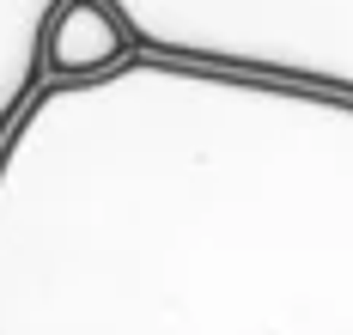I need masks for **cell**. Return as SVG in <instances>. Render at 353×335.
<instances>
[{
    "mask_svg": "<svg viewBox=\"0 0 353 335\" xmlns=\"http://www.w3.org/2000/svg\"><path fill=\"white\" fill-rule=\"evenodd\" d=\"M141 55L353 104V0H104Z\"/></svg>",
    "mask_w": 353,
    "mask_h": 335,
    "instance_id": "obj_2",
    "label": "cell"
},
{
    "mask_svg": "<svg viewBox=\"0 0 353 335\" xmlns=\"http://www.w3.org/2000/svg\"><path fill=\"white\" fill-rule=\"evenodd\" d=\"M134 55L141 49L128 37V25L104 0H61L49 31H43V68L55 79H98L122 61H134Z\"/></svg>",
    "mask_w": 353,
    "mask_h": 335,
    "instance_id": "obj_3",
    "label": "cell"
},
{
    "mask_svg": "<svg viewBox=\"0 0 353 335\" xmlns=\"http://www.w3.org/2000/svg\"><path fill=\"white\" fill-rule=\"evenodd\" d=\"M0 335H353V104L134 55L0 134Z\"/></svg>",
    "mask_w": 353,
    "mask_h": 335,
    "instance_id": "obj_1",
    "label": "cell"
}]
</instances>
